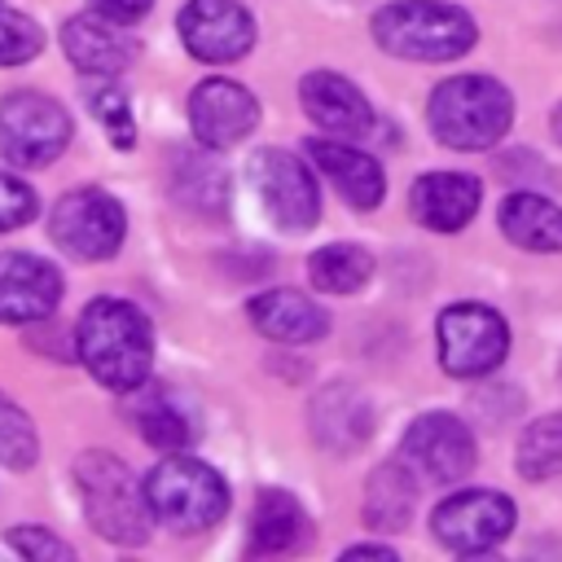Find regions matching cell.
I'll use <instances>...</instances> for the list:
<instances>
[{
	"label": "cell",
	"instance_id": "obj_35",
	"mask_svg": "<svg viewBox=\"0 0 562 562\" xmlns=\"http://www.w3.org/2000/svg\"><path fill=\"white\" fill-rule=\"evenodd\" d=\"M553 140H558V145H562V105H558V110H553Z\"/></svg>",
	"mask_w": 562,
	"mask_h": 562
},
{
	"label": "cell",
	"instance_id": "obj_4",
	"mask_svg": "<svg viewBox=\"0 0 562 562\" xmlns=\"http://www.w3.org/2000/svg\"><path fill=\"white\" fill-rule=\"evenodd\" d=\"M75 483H79V496H83V514L92 522V531L110 544H145L149 540V527H154V514H149V501H145V487L132 483V470L105 452V448H92L75 461Z\"/></svg>",
	"mask_w": 562,
	"mask_h": 562
},
{
	"label": "cell",
	"instance_id": "obj_17",
	"mask_svg": "<svg viewBox=\"0 0 562 562\" xmlns=\"http://www.w3.org/2000/svg\"><path fill=\"white\" fill-rule=\"evenodd\" d=\"M299 101H303L307 119L316 127H325L329 136H347L351 140V136H369L373 132V105H369V97L351 79H342L334 70L303 75L299 79Z\"/></svg>",
	"mask_w": 562,
	"mask_h": 562
},
{
	"label": "cell",
	"instance_id": "obj_21",
	"mask_svg": "<svg viewBox=\"0 0 562 562\" xmlns=\"http://www.w3.org/2000/svg\"><path fill=\"white\" fill-rule=\"evenodd\" d=\"M136 430L149 448H162V452H184L198 435H202V422H198V408L171 391V386H149L140 400H136Z\"/></svg>",
	"mask_w": 562,
	"mask_h": 562
},
{
	"label": "cell",
	"instance_id": "obj_30",
	"mask_svg": "<svg viewBox=\"0 0 562 562\" xmlns=\"http://www.w3.org/2000/svg\"><path fill=\"white\" fill-rule=\"evenodd\" d=\"M40 48H44V31L26 13L0 4V66H22Z\"/></svg>",
	"mask_w": 562,
	"mask_h": 562
},
{
	"label": "cell",
	"instance_id": "obj_8",
	"mask_svg": "<svg viewBox=\"0 0 562 562\" xmlns=\"http://www.w3.org/2000/svg\"><path fill=\"white\" fill-rule=\"evenodd\" d=\"M514 518L518 509L509 496L492 487H474V492H452L448 501H439V509L430 514V531L448 553L483 558L514 531Z\"/></svg>",
	"mask_w": 562,
	"mask_h": 562
},
{
	"label": "cell",
	"instance_id": "obj_1",
	"mask_svg": "<svg viewBox=\"0 0 562 562\" xmlns=\"http://www.w3.org/2000/svg\"><path fill=\"white\" fill-rule=\"evenodd\" d=\"M75 351L101 386H110L119 395H132L149 382V369H154L149 316L127 299L101 294L79 312Z\"/></svg>",
	"mask_w": 562,
	"mask_h": 562
},
{
	"label": "cell",
	"instance_id": "obj_7",
	"mask_svg": "<svg viewBox=\"0 0 562 562\" xmlns=\"http://www.w3.org/2000/svg\"><path fill=\"white\" fill-rule=\"evenodd\" d=\"M70 140V114L61 101L35 88H18L0 101V154L13 167H48Z\"/></svg>",
	"mask_w": 562,
	"mask_h": 562
},
{
	"label": "cell",
	"instance_id": "obj_18",
	"mask_svg": "<svg viewBox=\"0 0 562 562\" xmlns=\"http://www.w3.org/2000/svg\"><path fill=\"white\" fill-rule=\"evenodd\" d=\"M479 198H483V189H479L474 176H465V171H426L408 189V211L430 233H457L474 220Z\"/></svg>",
	"mask_w": 562,
	"mask_h": 562
},
{
	"label": "cell",
	"instance_id": "obj_25",
	"mask_svg": "<svg viewBox=\"0 0 562 562\" xmlns=\"http://www.w3.org/2000/svg\"><path fill=\"white\" fill-rule=\"evenodd\" d=\"M171 193H176V202L189 206V211L220 215V211L228 206V198H233V184H228V171H224L215 158L184 149V154L171 158Z\"/></svg>",
	"mask_w": 562,
	"mask_h": 562
},
{
	"label": "cell",
	"instance_id": "obj_33",
	"mask_svg": "<svg viewBox=\"0 0 562 562\" xmlns=\"http://www.w3.org/2000/svg\"><path fill=\"white\" fill-rule=\"evenodd\" d=\"M149 4H154V0H92V9H97V13L119 18V22H136V18H145V13H149Z\"/></svg>",
	"mask_w": 562,
	"mask_h": 562
},
{
	"label": "cell",
	"instance_id": "obj_16",
	"mask_svg": "<svg viewBox=\"0 0 562 562\" xmlns=\"http://www.w3.org/2000/svg\"><path fill=\"white\" fill-rule=\"evenodd\" d=\"M61 48H66V57L83 70V75H119V70H127L132 61H136V40L123 31V22L119 18H105V13H75V18H66V26H61Z\"/></svg>",
	"mask_w": 562,
	"mask_h": 562
},
{
	"label": "cell",
	"instance_id": "obj_13",
	"mask_svg": "<svg viewBox=\"0 0 562 562\" xmlns=\"http://www.w3.org/2000/svg\"><path fill=\"white\" fill-rule=\"evenodd\" d=\"M189 127L202 149H228L259 127V101L237 79H202L189 97Z\"/></svg>",
	"mask_w": 562,
	"mask_h": 562
},
{
	"label": "cell",
	"instance_id": "obj_12",
	"mask_svg": "<svg viewBox=\"0 0 562 562\" xmlns=\"http://www.w3.org/2000/svg\"><path fill=\"white\" fill-rule=\"evenodd\" d=\"M400 461H408L430 483H457L474 470V435L452 413H422L404 430Z\"/></svg>",
	"mask_w": 562,
	"mask_h": 562
},
{
	"label": "cell",
	"instance_id": "obj_5",
	"mask_svg": "<svg viewBox=\"0 0 562 562\" xmlns=\"http://www.w3.org/2000/svg\"><path fill=\"white\" fill-rule=\"evenodd\" d=\"M145 501L154 522L189 536V531H206L228 514V483L220 479L215 465L189 457V452H171L162 457L149 474H145Z\"/></svg>",
	"mask_w": 562,
	"mask_h": 562
},
{
	"label": "cell",
	"instance_id": "obj_14",
	"mask_svg": "<svg viewBox=\"0 0 562 562\" xmlns=\"http://www.w3.org/2000/svg\"><path fill=\"white\" fill-rule=\"evenodd\" d=\"M61 303V272L44 255L0 250V325H31Z\"/></svg>",
	"mask_w": 562,
	"mask_h": 562
},
{
	"label": "cell",
	"instance_id": "obj_9",
	"mask_svg": "<svg viewBox=\"0 0 562 562\" xmlns=\"http://www.w3.org/2000/svg\"><path fill=\"white\" fill-rule=\"evenodd\" d=\"M250 180L268 211V220L285 233H307L321 220V193L307 171V162L290 149L263 145L250 154Z\"/></svg>",
	"mask_w": 562,
	"mask_h": 562
},
{
	"label": "cell",
	"instance_id": "obj_24",
	"mask_svg": "<svg viewBox=\"0 0 562 562\" xmlns=\"http://www.w3.org/2000/svg\"><path fill=\"white\" fill-rule=\"evenodd\" d=\"M303 536H307L303 505L281 487L259 492L255 514H250V549L255 553H290L303 544Z\"/></svg>",
	"mask_w": 562,
	"mask_h": 562
},
{
	"label": "cell",
	"instance_id": "obj_3",
	"mask_svg": "<svg viewBox=\"0 0 562 562\" xmlns=\"http://www.w3.org/2000/svg\"><path fill=\"white\" fill-rule=\"evenodd\" d=\"M514 123V97L492 75H452L430 92V132L448 149H487Z\"/></svg>",
	"mask_w": 562,
	"mask_h": 562
},
{
	"label": "cell",
	"instance_id": "obj_26",
	"mask_svg": "<svg viewBox=\"0 0 562 562\" xmlns=\"http://www.w3.org/2000/svg\"><path fill=\"white\" fill-rule=\"evenodd\" d=\"M373 277V255L356 241H334V246H321L312 259H307V281L325 294H351L360 290L364 281Z\"/></svg>",
	"mask_w": 562,
	"mask_h": 562
},
{
	"label": "cell",
	"instance_id": "obj_22",
	"mask_svg": "<svg viewBox=\"0 0 562 562\" xmlns=\"http://www.w3.org/2000/svg\"><path fill=\"white\" fill-rule=\"evenodd\" d=\"M501 233L540 255H562V206L540 193H509L501 202Z\"/></svg>",
	"mask_w": 562,
	"mask_h": 562
},
{
	"label": "cell",
	"instance_id": "obj_29",
	"mask_svg": "<svg viewBox=\"0 0 562 562\" xmlns=\"http://www.w3.org/2000/svg\"><path fill=\"white\" fill-rule=\"evenodd\" d=\"M35 457H40V435H35L26 408H18L9 395H0V465L31 470Z\"/></svg>",
	"mask_w": 562,
	"mask_h": 562
},
{
	"label": "cell",
	"instance_id": "obj_19",
	"mask_svg": "<svg viewBox=\"0 0 562 562\" xmlns=\"http://www.w3.org/2000/svg\"><path fill=\"white\" fill-rule=\"evenodd\" d=\"M307 158L329 176V184L338 189V198L351 211H378L386 198V176L378 167V158H369L356 145L342 140H307Z\"/></svg>",
	"mask_w": 562,
	"mask_h": 562
},
{
	"label": "cell",
	"instance_id": "obj_31",
	"mask_svg": "<svg viewBox=\"0 0 562 562\" xmlns=\"http://www.w3.org/2000/svg\"><path fill=\"white\" fill-rule=\"evenodd\" d=\"M31 215H35V189L22 184L18 176L0 171V233H13L22 224H31Z\"/></svg>",
	"mask_w": 562,
	"mask_h": 562
},
{
	"label": "cell",
	"instance_id": "obj_10",
	"mask_svg": "<svg viewBox=\"0 0 562 562\" xmlns=\"http://www.w3.org/2000/svg\"><path fill=\"white\" fill-rule=\"evenodd\" d=\"M127 215L105 189H70L53 202L48 237L75 259H110L123 246Z\"/></svg>",
	"mask_w": 562,
	"mask_h": 562
},
{
	"label": "cell",
	"instance_id": "obj_6",
	"mask_svg": "<svg viewBox=\"0 0 562 562\" xmlns=\"http://www.w3.org/2000/svg\"><path fill=\"white\" fill-rule=\"evenodd\" d=\"M435 342L452 378H483L509 356V325L487 303H452L439 312Z\"/></svg>",
	"mask_w": 562,
	"mask_h": 562
},
{
	"label": "cell",
	"instance_id": "obj_32",
	"mask_svg": "<svg viewBox=\"0 0 562 562\" xmlns=\"http://www.w3.org/2000/svg\"><path fill=\"white\" fill-rule=\"evenodd\" d=\"M9 549H18L22 558H35V562H53V558H75V549L57 536H48L44 527H18L9 531Z\"/></svg>",
	"mask_w": 562,
	"mask_h": 562
},
{
	"label": "cell",
	"instance_id": "obj_27",
	"mask_svg": "<svg viewBox=\"0 0 562 562\" xmlns=\"http://www.w3.org/2000/svg\"><path fill=\"white\" fill-rule=\"evenodd\" d=\"M518 474L531 483L558 479L562 474V413H549L531 422L518 439Z\"/></svg>",
	"mask_w": 562,
	"mask_h": 562
},
{
	"label": "cell",
	"instance_id": "obj_2",
	"mask_svg": "<svg viewBox=\"0 0 562 562\" xmlns=\"http://www.w3.org/2000/svg\"><path fill=\"white\" fill-rule=\"evenodd\" d=\"M373 40L391 57L452 61L474 48L479 26L465 9L443 4V0H391L373 13Z\"/></svg>",
	"mask_w": 562,
	"mask_h": 562
},
{
	"label": "cell",
	"instance_id": "obj_23",
	"mask_svg": "<svg viewBox=\"0 0 562 562\" xmlns=\"http://www.w3.org/2000/svg\"><path fill=\"white\" fill-rule=\"evenodd\" d=\"M417 505V483L408 474V461H386L364 483V522L373 531H404Z\"/></svg>",
	"mask_w": 562,
	"mask_h": 562
},
{
	"label": "cell",
	"instance_id": "obj_34",
	"mask_svg": "<svg viewBox=\"0 0 562 562\" xmlns=\"http://www.w3.org/2000/svg\"><path fill=\"white\" fill-rule=\"evenodd\" d=\"M342 558H386V562H391L395 549H391V544H351Z\"/></svg>",
	"mask_w": 562,
	"mask_h": 562
},
{
	"label": "cell",
	"instance_id": "obj_28",
	"mask_svg": "<svg viewBox=\"0 0 562 562\" xmlns=\"http://www.w3.org/2000/svg\"><path fill=\"white\" fill-rule=\"evenodd\" d=\"M83 97H88V110L101 119L110 145L132 149L136 123H132V110H127V92L119 83H110V75H97V83H83Z\"/></svg>",
	"mask_w": 562,
	"mask_h": 562
},
{
	"label": "cell",
	"instance_id": "obj_11",
	"mask_svg": "<svg viewBox=\"0 0 562 562\" xmlns=\"http://www.w3.org/2000/svg\"><path fill=\"white\" fill-rule=\"evenodd\" d=\"M180 44L206 61V66H228L255 48V18L237 0H189L176 13Z\"/></svg>",
	"mask_w": 562,
	"mask_h": 562
},
{
	"label": "cell",
	"instance_id": "obj_15",
	"mask_svg": "<svg viewBox=\"0 0 562 562\" xmlns=\"http://www.w3.org/2000/svg\"><path fill=\"white\" fill-rule=\"evenodd\" d=\"M307 426H312V439L325 452L351 457L373 439V404L351 382H329V386H321L312 395Z\"/></svg>",
	"mask_w": 562,
	"mask_h": 562
},
{
	"label": "cell",
	"instance_id": "obj_20",
	"mask_svg": "<svg viewBox=\"0 0 562 562\" xmlns=\"http://www.w3.org/2000/svg\"><path fill=\"white\" fill-rule=\"evenodd\" d=\"M246 312H250V325L272 342L303 347V342L325 338V329H329V316L299 290H263L250 299Z\"/></svg>",
	"mask_w": 562,
	"mask_h": 562
}]
</instances>
